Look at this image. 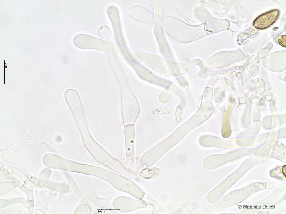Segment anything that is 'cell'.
<instances>
[{
	"instance_id": "277c9868",
	"label": "cell",
	"mask_w": 286,
	"mask_h": 214,
	"mask_svg": "<svg viewBox=\"0 0 286 214\" xmlns=\"http://www.w3.org/2000/svg\"><path fill=\"white\" fill-rule=\"evenodd\" d=\"M107 13L112 22L116 40L117 42L120 44L121 39V31L118 10L114 6H110L108 9Z\"/></svg>"
},
{
	"instance_id": "8992f818",
	"label": "cell",
	"mask_w": 286,
	"mask_h": 214,
	"mask_svg": "<svg viewBox=\"0 0 286 214\" xmlns=\"http://www.w3.org/2000/svg\"><path fill=\"white\" fill-rule=\"evenodd\" d=\"M286 35L281 36L278 39L279 43L282 46L286 47Z\"/></svg>"
},
{
	"instance_id": "7a4b0ae2",
	"label": "cell",
	"mask_w": 286,
	"mask_h": 214,
	"mask_svg": "<svg viewBox=\"0 0 286 214\" xmlns=\"http://www.w3.org/2000/svg\"><path fill=\"white\" fill-rule=\"evenodd\" d=\"M279 16V11L278 10H271L257 17L254 22V25L258 29H265L276 21Z\"/></svg>"
},
{
	"instance_id": "52a82bcc",
	"label": "cell",
	"mask_w": 286,
	"mask_h": 214,
	"mask_svg": "<svg viewBox=\"0 0 286 214\" xmlns=\"http://www.w3.org/2000/svg\"><path fill=\"white\" fill-rule=\"evenodd\" d=\"M189 203L190 202L188 201H187L184 203L177 211V213H181L182 212L184 209L188 206Z\"/></svg>"
},
{
	"instance_id": "6da1fadb",
	"label": "cell",
	"mask_w": 286,
	"mask_h": 214,
	"mask_svg": "<svg viewBox=\"0 0 286 214\" xmlns=\"http://www.w3.org/2000/svg\"><path fill=\"white\" fill-rule=\"evenodd\" d=\"M73 43L76 47L81 49H94L104 52L114 53L116 46L110 42L85 34L76 35Z\"/></svg>"
},
{
	"instance_id": "5b68a950",
	"label": "cell",
	"mask_w": 286,
	"mask_h": 214,
	"mask_svg": "<svg viewBox=\"0 0 286 214\" xmlns=\"http://www.w3.org/2000/svg\"><path fill=\"white\" fill-rule=\"evenodd\" d=\"M124 132L126 150L132 151L134 146L135 134L134 125L130 124L126 126Z\"/></svg>"
},
{
	"instance_id": "3957f363",
	"label": "cell",
	"mask_w": 286,
	"mask_h": 214,
	"mask_svg": "<svg viewBox=\"0 0 286 214\" xmlns=\"http://www.w3.org/2000/svg\"><path fill=\"white\" fill-rule=\"evenodd\" d=\"M131 61L134 69L141 78L151 82L161 85H163V80L156 76L149 70L136 62H133L132 61Z\"/></svg>"
}]
</instances>
